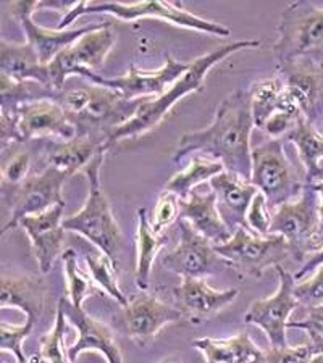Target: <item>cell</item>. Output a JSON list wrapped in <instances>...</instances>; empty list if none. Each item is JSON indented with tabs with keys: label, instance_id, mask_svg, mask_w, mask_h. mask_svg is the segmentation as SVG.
<instances>
[{
	"label": "cell",
	"instance_id": "obj_1",
	"mask_svg": "<svg viewBox=\"0 0 323 363\" xmlns=\"http://www.w3.org/2000/svg\"><path fill=\"white\" fill-rule=\"evenodd\" d=\"M254 128L249 91L239 89L223 99L214 121L201 131L181 136L180 149L173 157L180 163L192 152H201L223 163L226 172L251 181L252 149L251 133Z\"/></svg>",
	"mask_w": 323,
	"mask_h": 363
},
{
	"label": "cell",
	"instance_id": "obj_2",
	"mask_svg": "<svg viewBox=\"0 0 323 363\" xmlns=\"http://www.w3.org/2000/svg\"><path fill=\"white\" fill-rule=\"evenodd\" d=\"M258 45H261V40L257 39L234 40V43L220 45L219 49L192 60L190 69L181 78H178V81L172 87H168L160 97L146 102L131 120L109 134V145L119 143L121 139L143 136V134L154 130L158 123L165 118V115L172 110L176 102L181 101L187 94L204 89L205 76L217 63H220L223 58L236 54L239 50L256 49Z\"/></svg>",
	"mask_w": 323,
	"mask_h": 363
},
{
	"label": "cell",
	"instance_id": "obj_3",
	"mask_svg": "<svg viewBox=\"0 0 323 363\" xmlns=\"http://www.w3.org/2000/svg\"><path fill=\"white\" fill-rule=\"evenodd\" d=\"M149 101L152 99L126 101L119 91L99 84L62 92L57 99L76 128V133L107 139L111 131L131 120Z\"/></svg>",
	"mask_w": 323,
	"mask_h": 363
},
{
	"label": "cell",
	"instance_id": "obj_4",
	"mask_svg": "<svg viewBox=\"0 0 323 363\" xmlns=\"http://www.w3.org/2000/svg\"><path fill=\"white\" fill-rule=\"evenodd\" d=\"M107 150L109 149H102L84 168L87 181H89V196L78 213L63 220V228L65 231H72L86 238L119 268L121 252L125 249V239L101 187V168Z\"/></svg>",
	"mask_w": 323,
	"mask_h": 363
},
{
	"label": "cell",
	"instance_id": "obj_5",
	"mask_svg": "<svg viewBox=\"0 0 323 363\" xmlns=\"http://www.w3.org/2000/svg\"><path fill=\"white\" fill-rule=\"evenodd\" d=\"M84 13H110L116 18L133 21L141 18L165 20L172 25H178L194 31L214 34L219 38H228L231 29L220 23L201 18L186 10L181 2H165V0H143L138 4H119V2H76L75 7L63 15L58 29H65L72 25L76 18Z\"/></svg>",
	"mask_w": 323,
	"mask_h": 363
},
{
	"label": "cell",
	"instance_id": "obj_6",
	"mask_svg": "<svg viewBox=\"0 0 323 363\" xmlns=\"http://www.w3.org/2000/svg\"><path fill=\"white\" fill-rule=\"evenodd\" d=\"M270 234H278L286 239L296 262H305L323 249L320 199L312 186L305 184L296 201L280 205L273 215Z\"/></svg>",
	"mask_w": 323,
	"mask_h": 363
},
{
	"label": "cell",
	"instance_id": "obj_7",
	"mask_svg": "<svg viewBox=\"0 0 323 363\" xmlns=\"http://www.w3.org/2000/svg\"><path fill=\"white\" fill-rule=\"evenodd\" d=\"M251 183L265 196L270 208H278L301 196L305 177L286 157L283 138L268 139L252 149Z\"/></svg>",
	"mask_w": 323,
	"mask_h": 363
},
{
	"label": "cell",
	"instance_id": "obj_8",
	"mask_svg": "<svg viewBox=\"0 0 323 363\" xmlns=\"http://www.w3.org/2000/svg\"><path fill=\"white\" fill-rule=\"evenodd\" d=\"M323 49V9L310 2H292L281 13L278 39L272 52L278 67Z\"/></svg>",
	"mask_w": 323,
	"mask_h": 363
},
{
	"label": "cell",
	"instance_id": "obj_9",
	"mask_svg": "<svg viewBox=\"0 0 323 363\" xmlns=\"http://www.w3.org/2000/svg\"><path fill=\"white\" fill-rule=\"evenodd\" d=\"M215 250L230 270L251 278H261L267 268H277L285 260L292 259L283 236H258L246 228H238L230 241L215 245Z\"/></svg>",
	"mask_w": 323,
	"mask_h": 363
},
{
	"label": "cell",
	"instance_id": "obj_10",
	"mask_svg": "<svg viewBox=\"0 0 323 363\" xmlns=\"http://www.w3.org/2000/svg\"><path fill=\"white\" fill-rule=\"evenodd\" d=\"M114 44L115 33L110 28V23H101L97 29L84 34L75 44L62 50L47 65L49 67L50 89L60 96L65 81L72 74L91 79L96 74V69L102 68Z\"/></svg>",
	"mask_w": 323,
	"mask_h": 363
},
{
	"label": "cell",
	"instance_id": "obj_11",
	"mask_svg": "<svg viewBox=\"0 0 323 363\" xmlns=\"http://www.w3.org/2000/svg\"><path fill=\"white\" fill-rule=\"evenodd\" d=\"M68 178V174L58 172L55 167H45L43 173L29 174L20 184L2 183V194L4 199L7 197V207L11 213L2 233L15 230L25 216L43 213L55 205L65 203L62 189Z\"/></svg>",
	"mask_w": 323,
	"mask_h": 363
},
{
	"label": "cell",
	"instance_id": "obj_12",
	"mask_svg": "<svg viewBox=\"0 0 323 363\" xmlns=\"http://www.w3.org/2000/svg\"><path fill=\"white\" fill-rule=\"evenodd\" d=\"M175 323H185L183 313L149 292H141L111 318V328L139 347H148L163 328Z\"/></svg>",
	"mask_w": 323,
	"mask_h": 363
},
{
	"label": "cell",
	"instance_id": "obj_13",
	"mask_svg": "<svg viewBox=\"0 0 323 363\" xmlns=\"http://www.w3.org/2000/svg\"><path fill=\"white\" fill-rule=\"evenodd\" d=\"M180 242L162 259L165 270L181 279H205L210 274L225 270L226 263L217 254L215 244L201 236L186 220H178Z\"/></svg>",
	"mask_w": 323,
	"mask_h": 363
},
{
	"label": "cell",
	"instance_id": "obj_14",
	"mask_svg": "<svg viewBox=\"0 0 323 363\" xmlns=\"http://www.w3.org/2000/svg\"><path fill=\"white\" fill-rule=\"evenodd\" d=\"M278 273L280 288L272 297L252 303L244 315L248 325H256L265 333L270 347H286V328L291 313L299 306L295 297V274L285 270L283 265L275 268Z\"/></svg>",
	"mask_w": 323,
	"mask_h": 363
},
{
	"label": "cell",
	"instance_id": "obj_15",
	"mask_svg": "<svg viewBox=\"0 0 323 363\" xmlns=\"http://www.w3.org/2000/svg\"><path fill=\"white\" fill-rule=\"evenodd\" d=\"M10 113L15 116L18 144H25L28 140L39 138L72 140L78 136L76 128L55 99L45 97L23 102Z\"/></svg>",
	"mask_w": 323,
	"mask_h": 363
},
{
	"label": "cell",
	"instance_id": "obj_16",
	"mask_svg": "<svg viewBox=\"0 0 323 363\" xmlns=\"http://www.w3.org/2000/svg\"><path fill=\"white\" fill-rule=\"evenodd\" d=\"M191 67L190 63H181L175 60L172 55H167V62L155 72H143L136 65H129L125 76L116 78H104L101 74H94L89 81L99 86H107L110 89L119 91L126 101H138V99H157L172 87L178 78H181Z\"/></svg>",
	"mask_w": 323,
	"mask_h": 363
},
{
	"label": "cell",
	"instance_id": "obj_17",
	"mask_svg": "<svg viewBox=\"0 0 323 363\" xmlns=\"http://www.w3.org/2000/svg\"><path fill=\"white\" fill-rule=\"evenodd\" d=\"M39 0L33 2H13L10 4V13L15 16L18 25L23 28L26 34V43L33 45L36 50L39 60L43 65H49L54 58L60 54L62 50L67 49L76 40L81 39L84 34L94 31L101 26L99 25H87L80 29H45L36 25L33 20V11L38 10Z\"/></svg>",
	"mask_w": 323,
	"mask_h": 363
},
{
	"label": "cell",
	"instance_id": "obj_18",
	"mask_svg": "<svg viewBox=\"0 0 323 363\" xmlns=\"http://www.w3.org/2000/svg\"><path fill=\"white\" fill-rule=\"evenodd\" d=\"M65 318L72 323L76 331H78V337L72 347L67 349L68 360L75 363L80 354L83 352H101L107 363H123V355L115 342V337L111 335L110 326H107L102 321L92 318L87 315L83 308H76L68 297L65 296L60 301Z\"/></svg>",
	"mask_w": 323,
	"mask_h": 363
},
{
	"label": "cell",
	"instance_id": "obj_19",
	"mask_svg": "<svg viewBox=\"0 0 323 363\" xmlns=\"http://www.w3.org/2000/svg\"><path fill=\"white\" fill-rule=\"evenodd\" d=\"M63 210L65 203L55 205L43 213L25 216L18 223L31 241L33 254L43 274L49 273L58 255L63 254V241L67 233L63 228Z\"/></svg>",
	"mask_w": 323,
	"mask_h": 363
},
{
	"label": "cell",
	"instance_id": "obj_20",
	"mask_svg": "<svg viewBox=\"0 0 323 363\" xmlns=\"http://www.w3.org/2000/svg\"><path fill=\"white\" fill-rule=\"evenodd\" d=\"M285 89L295 99L304 118L310 123L317 120L323 108V65L312 58H301L288 65L278 67Z\"/></svg>",
	"mask_w": 323,
	"mask_h": 363
},
{
	"label": "cell",
	"instance_id": "obj_21",
	"mask_svg": "<svg viewBox=\"0 0 323 363\" xmlns=\"http://www.w3.org/2000/svg\"><path fill=\"white\" fill-rule=\"evenodd\" d=\"M238 289L217 291L207 284L205 279L186 278L173 289L175 307L183 313L185 321L199 325L219 315L223 308L230 306L238 297Z\"/></svg>",
	"mask_w": 323,
	"mask_h": 363
},
{
	"label": "cell",
	"instance_id": "obj_22",
	"mask_svg": "<svg viewBox=\"0 0 323 363\" xmlns=\"http://www.w3.org/2000/svg\"><path fill=\"white\" fill-rule=\"evenodd\" d=\"M217 196V208L221 220L234 233L238 228L248 230V212L258 189L251 181L230 172H221L209 181Z\"/></svg>",
	"mask_w": 323,
	"mask_h": 363
},
{
	"label": "cell",
	"instance_id": "obj_23",
	"mask_svg": "<svg viewBox=\"0 0 323 363\" xmlns=\"http://www.w3.org/2000/svg\"><path fill=\"white\" fill-rule=\"evenodd\" d=\"M47 302V286L43 277L23 274V277L0 278V307H16L25 312L26 321L38 325Z\"/></svg>",
	"mask_w": 323,
	"mask_h": 363
},
{
	"label": "cell",
	"instance_id": "obj_24",
	"mask_svg": "<svg viewBox=\"0 0 323 363\" xmlns=\"http://www.w3.org/2000/svg\"><path fill=\"white\" fill-rule=\"evenodd\" d=\"M180 220H186L201 236L215 245L225 244L233 238V231L225 225L217 208L214 191L207 194L192 191L190 197L181 201Z\"/></svg>",
	"mask_w": 323,
	"mask_h": 363
},
{
	"label": "cell",
	"instance_id": "obj_25",
	"mask_svg": "<svg viewBox=\"0 0 323 363\" xmlns=\"http://www.w3.org/2000/svg\"><path fill=\"white\" fill-rule=\"evenodd\" d=\"M107 138L78 134L72 140L50 145L47 150V167H55L58 172L68 174L70 178L76 173L84 172L99 152L109 149Z\"/></svg>",
	"mask_w": 323,
	"mask_h": 363
},
{
	"label": "cell",
	"instance_id": "obj_26",
	"mask_svg": "<svg viewBox=\"0 0 323 363\" xmlns=\"http://www.w3.org/2000/svg\"><path fill=\"white\" fill-rule=\"evenodd\" d=\"M0 67H2L4 74L10 76L11 79L18 81V83L34 81V83H39L50 89L49 67L40 63L31 44H13L2 39V43H0Z\"/></svg>",
	"mask_w": 323,
	"mask_h": 363
},
{
	"label": "cell",
	"instance_id": "obj_27",
	"mask_svg": "<svg viewBox=\"0 0 323 363\" xmlns=\"http://www.w3.org/2000/svg\"><path fill=\"white\" fill-rule=\"evenodd\" d=\"M192 347L204 355L207 363H263V350L248 333L228 339L201 337L192 341Z\"/></svg>",
	"mask_w": 323,
	"mask_h": 363
},
{
	"label": "cell",
	"instance_id": "obj_28",
	"mask_svg": "<svg viewBox=\"0 0 323 363\" xmlns=\"http://www.w3.org/2000/svg\"><path fill=\"white\" fill-rule=\"evenodd\" d=\"M286 139L291 140L299 152V159L305 169V184L317 183L320 177V160L323 159V134L315 130L314 123L299 116Z\"/></svg>",
	"mask_w": 323,
	"mask_h": 363
},
{
	"label": "cell",
	"instance_id": "obj_29",
	"mask_svg": "<svg viewBox=\"0 0 323 363\" xmlns=\"http://www.w3.org/2000/svg\"><path fill=\"white\" fill-rule=\"evenodd\" d=\"M138 220V231H136V249H138V259H136V286L146 292L149 289L150 284V273L152 265H154L155 257L158 252L163 249L167 244V238L163 234H158L154 231L150 221L148 218V212L146 208H139L136 213Z\"/></svg>",
	"mask_w": 323,
	"mask_h": 363
},
{
	"label": "cell",
	"instance_id": "obj_30",
	"mask_svg": "<svg viewBox=\"0 0 323 363\" xmlns=\"http://www.w3.org/2000/svg\"><path fill=\"white\" fill-rule=\"evenodd\" d=\"M221 172H225V167H223L221 162L201 155L192 157L190 165L167 181L165 186H163V191L173 192L181 201H185V199L190 197L194 187L205 183V181H210Z\"/></svg>",
	"mask_w": 323,
	"mask_h": 363
},
{
	"label": "cell",
	"instance_id": "obj_31",
	"mask_svg": "<svg viewBox=\"0 0 323 363\" xmlns=\"http://www.w3.org/2000/svg\"><path fill=\"white\" fill-rule=\"evenodd\" d=\"M283 87V79L277 78V76L258 79L251 86L252 118H254V126L258 130H263L267 121L280 112V97Z\"/></svg>",
	"mask_w": 323,
	"mask_h": 363
},
{
	"label": "cell",
	"instance_id": "obj_32",
	"mask_svg": "<svg viewBox=\"0 0 323 363\" xmlns=\"http://www.w3.org/2000/svg\"><path fill=\"white\" fill-rule=\"evenodd\" d=\"M65 279H67V297L76 308H83L84 301L89 296L102 292L91 274L81 272L78 255L73 249H67L62 254Z\"/></svg>",
	"mask_w": 323,
	"mask_h": 363
},
{
	"label": "cell",
	"instance_id": "obj_33",
	"mask_svg": "<svg viewBox=\"0 0 323 363\" xmlns=\"http://www.w3.org/2000/svg\"><path fill=\"white\" fill-rule=\"evenodd\" d=\"M86 265L89 268V274L92 279L96 281V284L101 288L102 292L115 298L121 307H126L129 303V298L126 297L125 292L120 289L119 284V268H116L107 255H104L102 252H87L84 255Z\"/></svg>",
	"mask_w": 323,
	"mask_h": 363
},
{
	"label": "cell",
	"instance_id": "obj_34",
	"mask_svg": "<svg viewBox=\"0 0 323 363\" xmlns=\"http://www.w3.org/2000/svg\"><path fill=\"white\" fill-rule=\"evenodd\" d=\"M65 325H67V318H65L63 308L58 303L55 321L52 330L47 333L45 336L40 337V359L47 363H72L67 357V350H65L63 344V333Z\"/></svg>",
	"mask_w": 323,
	"mask_h": 363
},
{
	"label": "cell",
	"instance_id": "obj_35",
	"mask_svg": "<svg viewBox=\"0 0 323 363\" xmlns=\"http://www.w3.org/2000/svg\"><path fill=\"white\" fill-rule=\"evenodd\" d=\"M181 213V199L175 196L173 192L163 191L157 199V203L154 207V215H152L150 225L154 231L158 234H163V231L172 223H178Z\"/></svg>",
	"mask_w": 323,
	"mask_h": 363
},
{
	"label": "cell",
	"instance_id": "obj_36",
	"mask_svg": "<svg viewBox=\"0 0 323 363\" xmlns=\"http://www.w3.org/2000/svg\"><path fill=\"white\" fill-rule=\"evenodd\" d=\"M34 326L36 325L29 323V321H25V325L21 326H13L2 321V326H0V347L13 354L18 363L28 362L25 354H23V342L31 335Z\"/></svg>",
	"mask_w": 323,
	"mask_h": 363
},
{
	"label": "cell",
	"instance_id": "obj_37",
	"mask_svg": "<svg viewBox=\"0 0 323 363\" xmlns=\"http://www.w3.org/2000/svg\"><path fill=\"white\" fill-rule=\"evenodd\" d=\"M315 354L312 342L286 347H270L263 350V363H309Z\"/></svg>",
	"mask_w": 323,
	"mask_h": 363
},
{
	"label": "cell",
	"instance_id": "obj_38",
	"mask_svg": "<svg viewBox=\"0 0 323 363\" xmlns=\"http://www.w3.org/2000/svg\"><path fill=\"white\" fill-rule=\"evenodd\" d=\"M273 216L270 213L265 196L262 192H257L248 212V231L258 234V236H268Z\"/></svg>",
	"mask_w": 323,
	"mask_h": 363
},
{
	"label": "cell",
	"instance_id": "obj_39",
	"mask_svg": "<svg viewBox=\"0 0 323 363\" xmlns=\"http://www.w3.org/2000/svg\"><path fill=\"white\" fill-rule=\"evenodd\" d=\"M295 297L305 307H317L323 303V265L317 268L312 277L295 286Z\"/></svg>",
	"mask_w": 323,
	"mask_h": 363
},
{
	"label": "cell",
	"instance_id": "obj_40",
	"mask_svg": "<svg viewBox=\"0 0 323 363\" xmlns=\"http://www.w3.org/2000/svg\"><path fill=\"white\" fill-rule=\"evenodd\" d=\"M31 168V157L28 152L16 150L10 155L7 163L2 165V183L4 184H20L29 177Z\"/></svg>",
	"mask_w": 323,
	"mask_h": 363
},
{
	"label": "cell",
	"instance_id": "obj_41",
	"mask_svg": "<svg viewBox=\"0 0 323 363\" xmlns=\"http://www.w3.org/2000/svg\"><path fill=\"white\" fill-rule=\"evenodd\" d=\"M288 328H295V330H305L307 333H317L323 337V303L317 307L307 308V318L301 321H291L288 323Z\"/></svg>",
	"mask_w": 323,
	"mask_h": 363
},
{
	"label": "cell",
	"instance_id": "obj_42",
	"mask_svg": "<svg viewBox=\"0 0 323 363\" xmlns=\"http://www.w3.org/2000/svg\"><path fill=\"white\" fill-rule=\"evenodd\" d=\"M322 265H323V249L319 250V252H315L314 255H310L309 259L305 260L304 265L299 268V272L295 273V279L299 281V279H302L305 277H309V274H312L317 270V268L322 267Z\"/></svg>",
	"mask_w": 323,
	"mask_h": 363
},
{
	"label": "cell",
	"instance_id": "obj_43",
	"mask_svg": "<svg viewBox=\"0 0 323 363\" xmlns=\"http://www.w3.org/2000/svg\"><path fill=\"white\" fill-rule=\"evenodd\" d=\"M312 189L319 194L320 199V234L323 238V181H317V183H310Z\"/></svg>",
	"mask_w": 323,
	"mask_h": 363
},
{
	"label": "cell",
	"instance_id": "obj_44",
	"mask_svg": "<svg viewBox=\"0 0 323 363\" xmlns=\"http://www.w3.org/2000/svg\"><path fill=\"white\" fill-rule=\"evenodd\" d=\"M310 336V342H312L315 352H323V337L317 333H309Z\"/></svg>",
	"mask_w": 323,
	"mask_h": 363
},
{
	"label": "cell",
	"instance_id": "obj_45",
	"mask_svg": "<svg viewBox=\"0 0 323 363\" xmlns=\"http://www.w3.org/2000/svg\"><path fill=\"white\" fill-rule=\"evenodd\" d=\"M309 363H323V352H315Z\"/></svg>",
	"mask_w": 323,
	"mask_h": 363
},
{
	"label": "cell",
	"instance_id": "obj_46",
	"mask_svg": "<svg viewBox=\"0 0 323 363\" xmlns=\"http://www.w3.org/2000/svg\"><path fill=\"white\" fill-rule=\"evenodd\" d=\"M157 363H181V360L178 359V357H167V359H163Z\"/></svg>",
	"mask_w": 323,
	"mask_h": 363
},
{
	"label": "cell",
	"instance_id": "obj_47",
	"mask_svg": "<svg viewBox=\"0 0 323 363\" xmlns=\"http://www.w3.org/2000/svg\"><path fill=\"white\" fill-rule=\"evenodd\" d=\"M16 363H18V362H16ZM25 363H33V360H28V362H25Z\"/></svg>",
	"mask_w": 323,
	"mask_h": 363
}]
</instances>
